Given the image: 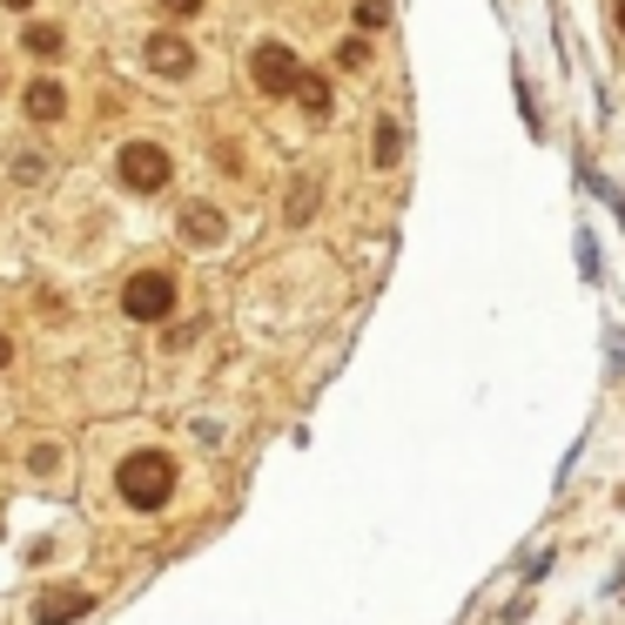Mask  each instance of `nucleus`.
Returning a JSON list of instances; mask_svg holds the SVG:
<instances>
[{
  "mask_svg": "<svg viewBox=\"0 0 625 625\" xmlns=\"http://www.w3.org/2000/svg\"><path fill=\"white\" fill-rule=\"evenodd\" d=\"M168 491H175V465H168L162 451H142V458L122 465V498H128L135 511H162Z\"/></svg>",
  "mask_w": 625,
  "mask_h": 625,
  "instance_id": "nucleus-1",
  "label": "nucleus"
},
{
  "mask_svg": "<svg viewBox=\"0 0 625 625\" xmlns=\"http://www.w3.org/2000/svg\"><path fill=\"white\" fill-rule=\"evenodd\" d=\"M249 74H256V87H262V95H296L303 61H296L283 41H256V54H249Z\"/></svg>",
  "mask_w": 625,
  "mask_h": 625,
  "instance_id": "nucleus-2",
  "label": "nucleus"
},
{
  "mask_svg": "<svg viewBox=\"0 0 625 625\" xmlns=\"http://www.w3.org/2000/svg\"><path fill=\"white\" fill-rule=\"evenodd\" d=\"M168 175H175V162H168L155 142H128V148H122V183H128L135 196H155V189H168Z\"/></svg>",
  "mask_w": 625,
  "mask_h": 625,
  "instance_id": "nucleus-3",
  "label": "nucleus"
},
{
  "mask_svg": "<svg viewBox=\"0 0 625 625\" xmlns=\"http://www.w3.org/2000/svg\"><path fill=\"white\" fill-rule=\"evenodd\" d=\"M122 310H128L135 323H162V316L175 310V283H168L162 270H142V277H128V290H122Z\"/></svg>",
  "mask_w": 625,
  "mask_h": 625,
  "instance_id": "nucleus-4",
  "label": "nucleus"
},
{
  "mask_svg": "<svg viewBox=\"0 0 625 625\" xmlns=\"http://www.w3.org/2000/svg\"><path fill=\"white\" fill-rule=\"evenodd\" d=\"M142 61H148L155 74H168V81H175V74H189V67H196V48H189L183 34H148Z\"/></svg>",
  "mask_w": 625,
  "mask_h": 625,
  "instance_id": "nucleus-5",
  "label": "nucleus"
},
{
  "mask_svg": "<svg viewBox=\"0 0 625 625\" xmlns=\"http://www.w3.org/2000/svg\"><path fill=\"white\" fill-rule=\"evenodd\" d=\"M183 236H189L196 249H216V242H222V216H216L209 202H189V209H183Z\"/></svg>",
  "mask_w": 625,
  "mask_h": 625,
  "instance_id": "nucleus-6",
  "label": "nucleus"
},
{
  "mask_svg": "<svg viewBox=\"0 0 625 625\" xmlns=\"http://www.w3.org/2000/svg\"><path fill=\"white\" fill-rule=\"evenodd\" d=\"M81 612H87V592H54V598L34 605V625H67V618H81Z\"/></svg>",
  "mask_w": 625,
  "mask_h": 625,
  "instance_id": "nucleus-7",
  "label": "nucleus"
},
{
  "mask_svg": "<svg viewBox=\"0 0 625 625\" xmlns=\"http://www.w3.org/2000/svg\"><path fill=\"white\" fill-rule=\"evenodd\" d=\"M28 115H34V122H61V115H67L61 81H34V87H28Z\"/></svg>",
  "mask_w": 625,
  "mask_h": 625,
  "instance_id": "nucleus-8",
  "label": "nucleus"
},
{
  "mask_svg": "<svg viewBox=\"0 0 625 625\" xmlns=\"http://www.w3.org/2000/svg\"><path fill=\"white\" fill-rule=\"evenodd\" d=\"M296 108H303L310 122H330V81H323V74H303V81H296Z\"/></svg>",
  "mask_w": 625,
  "mask_h": 625,
  "instance_id": "nucleus-9",
  "label": "nucleus"
},
{
  "mask_svg": "<svg viewBox=\"0 0 625 625\" xmlns=\"http://www.w3.org/2000/svg\"><path fill=\"white\" fill-rule=\"evenodd\" d=\"M21 48H28L34 61H61V28H54V21H28Z\"/></svg>",
  "mask_w": 625,
  "mask_h": 625,
  "instance_id": "nucleus-10",
  "label": "nucleus"
},
{
  "mask_svg": "<svg viewBox=\"0 0 625 625\" xmlns=\"http://www.w3.org/2000/svg\"><path fill=\"white\" fill-rule=\"evenodd\" d=\"M316 183H310V175H303V183H290V222H303V216H316Z\"/></svg>",
  "mask_w": 625,
  "mask_h": 625,
  "instance_id": "nucleus-11",
  "label": "nucleus"
},
{
  "mask_svg": "<svg viewBox=\"0 0 625 625\" xmlns=\"http://www.w3.org/2000/svg\"><path fill=\"white\" fill-rule=\"evenodd\" d=\"M14 183H48V155L41 148H21L14 155Z\"/></svg>",
  "mask_w": 625,
  "mask_h": 625,
  "instance_id": "nucleus-12",
  "label": "nucleus"
},
{
  "mask_svg": "<svg viewBox=\"0 0 625 625\" xmlns=\"http://www.w3.org/2000/svg\"><path fill=\"white\" fill-rule=\"evenodd\" d=\"M397 155H404V135H397V122H384V128H377V162L390 168Z\"/></svg>",
  "mask_w": 625,
  "mask_h": 625,
  "instance_id": "nucleus-13",
  "label": "nucleus"
},
{
  "mask_svg": "<svg viewBox=\"0 0 625 625\" xmlns=\"http://www.w3.org/2000/svg\"><path fill=\"white\" fill-rule=\"evenodd\" d=\"M364 61H371V48H364V41H356V34H350V41L336 48V67H364Z\"/></svg>",
  "mask_w": 625,
  "mask_h": 625,
  "instance_id": "nucleus-14",
  "label": "nucleus"
},
{
  "mask_svg": "<svg viewBox=\"0 0 625 625\" xmlns=\"http://www.w3.org/2000/svg\"><path fill=\"white\" fill-rule=\"evenodd\" d=\"M356 21H364V28H384V21H390V8H384V0H364V14H356Z\"/></svg>",
  "mask_w": 625,
  "mask_h": 625,
  "instance_id": "nucleus-15",
  "label": "nucleus"
},
{
  "mask_svg": "<svg viewBox=\"0 0 625 625\" xmlns=\"http://www.w3.org/2000/svg\"><path fill=\"white\" fill-rule=\"evenodd\" d=\"M155 8H162V14H175V21H183V14H196V8H202V0H155Z\"/></svg>",
  "mask_w": 625,
  "mask_h": 625,
  "instance_id": "nucleus-16",
  "label": "nucleus"
},
{
  "mask_svg": "<svg viewBox=\"0 0 625 625\" xmlns=\"http://www.w3.org/2000/svg\"><path fill=\"white\" fill-rule=\"evenodd\" d=\"M612 21H618V34H625V0H612Z\"/></svg>",
  "mask_w": 625,
  "mask_h": 625,
  "instance_id": "nucleus-17",
  "label": "nucleus"
},
{
  "mask_svg": "<svg viewBox=\"0 0 625 625\" xmlns=\"http://www.w3.org/2000/svg\"><path fill=\"white\" fill-rule=\"evenodd\" d=\"M8 356H14V343H8V336H0V371H8Z\"/></svg>",
  "mask_w": 625,
  "mask_h": 625,
  "instance_id": "nucleus-18",
  "label": "nucleus"
},
{
  "mask_svg": "<svg viewBox=\"0 0 625 625\" xmlns=\"http://www.w3.org/2000/svg\"><path fill=\"white\" fill-rule=\"evenodd\" d=\"M8 8H34V0H8Z\"/></svg>",
  "mask_w": 625,
  "mask_h": 625,
  "instance_id": "nucleus-19",
  "label": "nucleus"
}]
</instances>
